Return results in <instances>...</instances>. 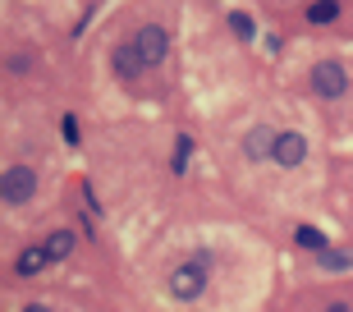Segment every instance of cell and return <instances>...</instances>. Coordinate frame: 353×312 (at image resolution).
Wrapping results in <instances>:
<instances>
[{"instance_id": "obj_16", "label": "cell", "mask_w": 353, "mask_h": 312, "mask_svg": "<svg viewBox=\"0 0 353 312\" xmlns=\"http://www.w3.org/2000/svg\"><path fill=\"white\" fill-rule=\"evenodd\" d=\"M326 312H353V308H349L344 299H335V303H326Z\"/></svg>"}, {"instance_id": "obj_3", "label": "cell", "mask_w": 353, "mask_h": 312, "mask_svg": "<svg viewBox=\"0 0 353 312\" xmlns=\"http://www.w3.org/2000/svg\"><path fill=\"white\" fill-rule=\"evenodd\" d=\"M129 41L138 46V55H143V65H147V69H157L161 60L170 55V32H165L161 23H138Z\"/></svg>"}, {"instance_id": "obj_8", "label": "cell", "mask_w": 353, "mask_h": 312, "mask_svg": "<svg viewBox=\"0 0 353 312\" xmlns=\"http://www.w3.org/2000/svg\"><path fill=\"white\" fill-rule=\"evenodd\" d=\"M46 266H51V253H46V244L23 248V253H19V262H14V271H19V275H37V271H46Z\"/></svg>"}, {"instance_id": "obj_10", "label": "cell", "mask_w": 353, "mask_h": 312, "mask_svg": "<svg viewBox=\"0 0 353 312\" xmlns=\"http://www.w3.org/2000/svg\"><path fill=\"white\" fill-rule=\"evenodd\" d=\"M46 253H51V262H65L69 253H74V230H55L51 239H46Z\"/></svg>"}, {"instance_id": "obj_4", "label": "cell", "mask_w": 353, "mask_h": 312, "mask_svg": "<svg viewBox=\"0 0 353 312\" xmlns=\"http://www.w3.org/2000/svg\"><path fill=\"white\" fill-rule=\"evenodd\" d=\"M312 92L326 97V101H340L344 92H349V69L340 60H316L312 65Z\"/></svg>"}, {"instance_id": "obj_12", "label": "cell", "mask_w": 353, "mask_h": 312, "mask_svg": "<svg viewBox=\"0 0 353 312\" xmlns=\"http://www.w3.org/2000/svg\"><path fill=\"white\" fill-rule=\"evenodd\" d=\"M307 19H312V23H335V19H340V5L316 0V5H307Z\"/></svg>"}, {"instance_id": "obj_5", "label": "cell", "mask_w": 353, "mask_h": 312, "mask_svg": "<svg viewBox=\"0 0 353 312\" xmlns=\"http://www.w3.org/2000/svg\"><path fill=\"white\" fill-rule=\"evenodd\" d=\"M303 156H307V138H303L299 129H280L275 133V152H271L275 166L294 170V166H303Z\"/></svg>"}, {"instance_id": "obj_6", "label": "cell", "mask_w": 353, "mask_h": 312, "mask_svg": "<svg viewBox=\"0 0 353 312\" xmlns=\"http://www.w3.org/2000/svg\"><path fill=\"white\" fill-rule=\"evenodd\" d=\"M110 69H115V78H124V83H138V78L147 74V65H143V55H138L133 41H119L115 51H110Z\"/></svg>"}, {"instance_id": "obj_13", "label": "cell", "mask_w": 353, "mask_h": 312, "mask_svg": "<svg viewBox=\"0 0 353 312\" xmlns=\"http://www.w3.org/2000/svg\"><path fill=\"white\" fill-rule=\"evenodd\" d=\"M316 266H321V271H349L353 257H349V253H330V248H326V253L316 257Z\"/></svg>"}, {"instance_id": "obj_1", "label": "cell", "mask_w": 353, "mask_h": 312, "mask_svg": "<svg viewBox=\"0 0 353 312\" xmlns=\"http://www.w3.org/2000/svg\"><path fill=\"white\" fill-rule=\"evenodd\" d=\"M211 253L202 248V253H193L188 262H179L170 275H165V289H170V299H179V303H193V299H202V289H207V280H211Z\"/></svg>"}, {"instance_id": "obj_15", "label": "cell", "mask_w": 353, "mask_h": 312, "mask_svg": "<svg viewBox=\"0 0 353 312\" xmlns=\"http://www.w3.org/2000/svg\"><path fill=\"white\" fill-rule=\"evenodd\" d=\"M19 312H55L51 303H28V308H19Z\"/></svg>"}, {"instance_id": "obj_9", "label": "cell", "mask_w": 353, "mask_h": 312, "mask_svg": "<svg viewBox=\"0 0 353 312\" xmlns=\"http://www.w3.org/2000/svg\"><path fill=\"white\" fill-rule=\"evenodd\" d=\"M294 244L321 257V253H326V234H321V230H312V225H299V230H294Z\"/></svg>"}, {"instance_id": "obj_2", "label": "cell", "mask_w": 353, "mask_h": 312, "mask_svg": "<svg viewBox=\"0 0 353 312\" xmlns=\"http://www.w3.org/2000/svg\"><path fill=\"white\" fill-rule=\"evenodd\" d=\"M32 193H37V170L23 166V161L5 166V175H0V197H5L10 207H23Z\"/></svg>"}, {"instance_id": "obj_14", "label": "cell", "mask_w": 353, "mask_h": 312, "mask_svg": "<svg viewBox=\"0 0 353 312\" xmlns=\"http://www.w3.org/2000/svg\"><path fill=\"white\" fill-rule=\"evenodd\" d=\"M188 156H193V138H188V133H179V138H174V170L188 166Z\"/></svg>"}, {"instance_id": "obj_7", "label": "cell", "mask_w": 353, "mask_h": 312, "mask_svg": "<svg viewBox=\"0 0 353 312\" xmlns=\"http://www.w3.org/2000/svg\"><path fill=\"white\" fill-rule=\"evenodd\" d=\"M271 152H275V129L271 124H257V129L243 133V156H248V161H271Z\"/></svg>"}, {"instance_id": "obj_11", "label": "cell", "mask_w": 353, "mask_h": 312, "mask_svg": "<svg viewBox=\"0 0 353 312\" xmlns=\"http://www.w3.org/2000/svg\"><path fill=\"white\" fill-rule=\"evenodd\" d=\"M225 19H230V28H234V32H239L243 41H257V23H252V19H248L243 10H230Z\"/></svg>"}]
</instances>
